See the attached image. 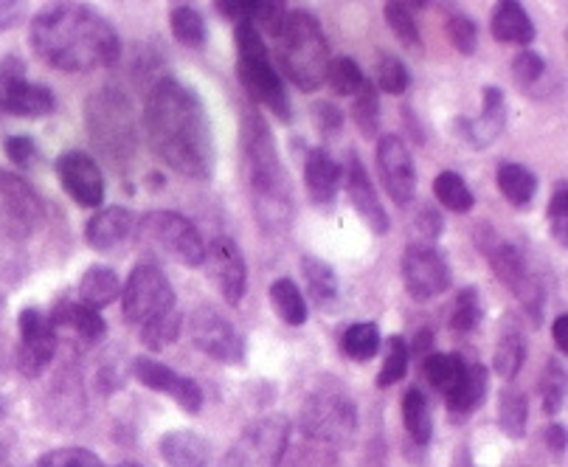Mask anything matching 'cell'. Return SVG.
<instances>
[{
  "label": "cell",
  "instance_id": "obj_34",
  "mask_svg": "<svg viewBox=\"0 0 568 467\" xmlns=\"http://www.w3.org/2000/svg\"><path fill=\"white\" fill-rule=\"evenodd\" d=\"M423 375L428 377V383L434 388H439L442 395H448L459 386V380L465 377L467 364L459 358V355H450V353H430L428 358L423 361Z\"/></svg>",
  "mask_w": 568,
  "mask_h": 467
},
{
  "label": "cell",
  "instance_id": "obj_45",
  "mask_svg": "<svg viewBox=\"0 0 568 467\" xmlns=\"http://www.w3.org/2000/svg\"><path fill=\"white\" fill-rule=\"evenodd\" d=\"M181 327H183L181 309H172V313H166L164 318H158V322L141 327V344H144L146 349H152V353H158V349L170 346L172 341L181 335Z\"/></svg>",
  "mask_w": 568,
  "mask_h": 467
},
{
  "label": "cell",
  "instance_id": "obj_5",
  "mask_svg": "<svg viewBox=\"0 0 568 467\" xmlns=\"http://www.w3.org/2000/svg\"><path fill=\"white\" fill-rule=\"evenodd\" d=\"M91 139L102 146L110 161H121L135 150V113L124 93L102 91L88 99Z\"/></svg>",
  "mask_w": 568,
  "mask_h": 467
},
{
  "label": "cell",
  "instance_id": "obj_40",
  "mask_svg": "<svg viewBox=\"0 0 568 467\" xmlns=\"http://www.w3.org/2000/svg\"><path fill=\"white\" fill-rule=\"evenodd\" d=\"M329 88H333L338 97H357L363 85H366V73L361 71L352 57H338V60H329L327 68V80Z\"/></svg>",
  "mask_w": 568,
  "mask_h": 467
},
{
  "label": "cell",
  "instance_id": "obj_12",
  "mask_svg": "<svg viewBox=\"0 0 568 467\" xmlns=\"http://www.w3.org/2000/svg\"><path fill=\"white\" fill-rule=\"evenodd\" d=\"M189 338L200 353L220 364L236 366L245 361V338L240 329L214 307H197L189 316Z\"/></svg>",
  "mask_w": 568,
  "mask_h": 467
},
{
  "label": "cell",
  "instance_id": "obj_17",
  "mask_svg": "<svg viewBox=\"0 0 568 467\" xmlns=\"http://www.w3.org/2000/svg\"><path fill=\"white\" fill-rule=\"evenodd\" d=\"M377 172H381L383 189L397 206H408L417 194V166H414L412 150L397 135H383L377 141Z\"/></svg>",
  "mask_w": 568,
  "mask_h": 467
},
{
  "label": "cell",
  "instance_id": "obj_21",
  "mask_svg": "<svg viewBox=\"0 0 568 467\" xmlns=\"http://www.w3.org/2000/svg\"><path fill=\"white\" fill-rule=\"evenodd\" d=\"M344 183L346 194H349L352 206L361 214V220L372 229V234L383 237L392 229V220H388L386 209H383L381 197L375 192V183H372L369 172L361 164L357 155H349V166H344Z\"/></svg>",
  "mask_w": 568,
  "mask_h": 467
},
{
  "label": "cell",
  "instance_id": "obj_9",
  "mask_svg": "<svg viewBox=\"0 0 568 467\" xmlns=\"http://www.w3.org/2000/svg\"><path fill=\"white\" fill-rule=\"evenodd\" d=\"M355 403L341 388H321L304 403L302 428L313 443L346 445L355 434Z\"/></svg>",
  "mask_w": 568,
  "mask_h": 467
},
{
  "label": "cell",
  "instance_id": "obj_57",
  "mask_svg": "<svg viewBox=\"0 0 568 467\" xmlns=\"http://www.w3.org/2000/svg\"><path fill=\"white\" fill-rule=\"evenodd\" d=\"M408 353H412V358H417L419 364H423V361L428 358L430 353H436V349H434V329H419L417 338H414V344L408 346Z\"/></svg>",
  "mask_w": 568,
  "mask_h": 467
},
{
  "label": "cell",
  "instance_id": "obj_27",
  "mask_svg": "<svg viewBox=\"0 0 568 467\" xmlns=\"http://www.w3.org/2000/svg\"><path fill=\"white\" fill-rule=\"evenodd\" d=\"M487 386H490V372L484 364H470L465 369V377L459 380V386L454 392H448V412L456 423H462L465 417H470L478 406L487 397Z\"/></svg>",
  "mask_w": 568,
  "mask_h": 467
},
{
  "label": "cell",
  "instance_id": "obj_8",
  "mask_svg": "<svg viewBox=\"0 0 568 467\" xmlns=\"http://www.w3.org/2000/svg\"><path fill=\"white\" fill-rule=\"evenodd\" d=\"M291 448V419L262 417L240 434L225 454L223 467H278Z\"/></svg>",
  "mask_w": 568,
  "mask_h": 467
},
{
  "label": "cell",
  "instance_id": "obj_48",
  "mask_svg": "<svg viewBox=\"0 0 568 467\" xmlns=\"http://www.w3.org/2000/svg\"><path fill=\"white\" fill-rule=\"evenodd\" d=\"M383 14H386V23L392 26L394 34L399 37V43L419 45L417 20H414L412 7H408V3H399V0H392V3H386V7H383Z\"/></svg>",
  "mask_w": 568,
  "mask_h": 467
},
{
  "label": "cell",
  "instance_id": "obj_54",
  "mask_svg": "<svg viewBox=\"0 0 568 467\" xmlns=\"http://www.w3.org/2000/svg\"><path fill=\"white\" fill-rule=\"evenodd\" d=\"M256 3H260V0H220L217 12H223V18L236 20V23H240V20L254 18Z\"/></svg>",
  "mask_w": 568,
  "mask_h": 467
},
{
  "label": "cell",
  "instance_id": "obj_49",
  "mask_svg": "<svg viewBox=\"0 0 568 467\" xmlns=\"http://www.w3.org/2000/svg\"><path fill=\"white\" fill-rule=\"evenodd\" d=\"M31 467H104L93 450L88 448H57L43 454Z\"/></svg>",
  "mask_w": 568,
  "mask_h": 467
},
{
  "label": "cell",
  "instance_id": "obj_46",
  "mask_svg": "<svg viewBox=\"0 0 568 467\" xmlns=\"http://www.w3.org/2000/svg\"><path fill=\"white\" fill-rule=\"evenodd\" d=\"M445 29H448L450 43L456 45V51H462L465 57L476 54L478 49V26L470 14L459 12V9H450L448 18H445Z\"/></svg>",
  "mask_w": 568,
  "mask_h": 467
},
{
  "label": "cell",
  "instance_id": "obj_51",
  "mask_svg": "<svg viewBox=\"0 0 568 467\" xmlns=\"http://www.w3.org/2000/svg\"><path fill=\"white\" fill-rule=\"evenodd\" d=\"M0 146H3L7 159L12 161L18 170H31V166L40 161V150H37V144L29 135H3Z\"/></svg>",
  "mask_w": 568,
  "mask_h": 467
},
{
  "label": "cell",
  "instance_id": "obj_38",
  "mask_svg": "<svg viewBox=\"0 0 568 467\" xmlns=\"http://www.w3.org/2000/svg\"><path fill=\"white\" fill-rule=\"evenodd\" d=\"M526 361V341L520 338L518 327H509L504 329L501 338L496 344V358H493V369L498 372L501 377L513 380L515 375L520 372Z\"/></svg>",
  "mask_w": 568,
  "mask_h": 467
},
{
  "label": "cell",
  "instance_id": "obj_43",
  "mask_svg": "<svg viewBox=\"0 0 568 467\" xmlns=\"http://www.w3.org/2000/svg\"><path fill=\"white\" fill-rule=\"evenodd\" d=\"M481 322V296L478 287H462L456 293L454 309H450V329L454 333H473Z\"/></svg>",
  "mask_w": 568,
  "mask_h": 467
},
{
  "label": "cell",
  "instance_id": "obj_25",
  "mask_svg": "<svg viewBox=\"0 0 568 467\" xmlns=\"http://www.w3.org/2000/svg\"><path fill=\"white\" fill-rule=\"evenodd\" d=\"M49 322L54 327L73 329L88 344H99L108 335V322L102 318V313L82 302H71V298H62V302H57V307H51Z\"/></svg>",
  "mask_w": 568,
  "mask_h": 467
},
{
  "label": "cell",
  "instance_id": "obj_7",
  "mask_svg": "<svg viewBox=\"0 0 568 467\" xmlns=\"http://www.w3.org/2000/svg\"><path fill=\"white\" fill-rule=\"evenodd\" d=\"M481 251L487 254V260H490L498 280L513 291V296L518 298L520 307L529 313V318H532L535 324H540V316H544L546 307V287L540 285V280L535 276L532 267H529L524 251L501 237H493V243H481Z\"/></svg>",
  "mask_w": 568,
  "mask_h": 467
},
{
  "label": "cell",
  "instance_id": "obj_50",
  "mask_svg": "<svg viewBox=\"0 0 568 467\" xmlns=\"http://www.w3.org/2000/svg\"><path fill=\"white\" fill-rule=\"evenodd\" d=\"M549 225L557 243L568 245V183L566 181L557 183L555 192H551Z\"/></svg>",
  "mask_w": 568,
  "mask_h": 467
},
{
  "label": "cell",
  "instance_id": "obj_31",
  "mask_svg": "<svg viewBox=\"0 0 568 467\" xmlns=\"http://www.w3.org/2000/svg\"><path fill=\"white\" fill-rule=\"evenodd\" d=\"M496 183L504 197H507V203H513L515 209L529 206L535 201V194H538V177H535L532 170H526L520 164H498Z\"/></svg>",
  "mask_w": 568,
  "mask_h": 467
},
{
  "label": "cell",
  "instance_id": "obj_28",
  "mask_svg": "<svg viewBox=\"0 0 568 467\" xmlns=\"http://www.w3.org/2000/svg\"><path fill=\"white\" fill-rule=\"evenodd\" d=\"M490 31L498 43H515V45H529L535 40V23L526 14V9L515 0H504L493 9Z\"/></svg>",
  "mask_w": 568,
  "mask_h": 467
},
{
  "label": "cell",
  "instance_id": "obj_18",
  "mask_svg": "<svg viewBox=\"0 0 568 467\" xmlns=\"http://www.w3.org/2000/svg\"><path fill=\"white\" fill-rule=\"evenodd\" d=\"M209 280L217 285L220 296L236 307L245 296V287H248V265H245V256H242L240 245L234 237H214L212 245H206V262Z\"/></svg>",
  "mask_w": 568,
  "mask_h": 467
},
{
  "label": "cell",
  "instance_id": "obj_55",
  "mask_svg": "<svg viewBox=\"0 0 568 467\" xmlns=\"http://www.w3.org/2000/svg\"><path fill=\"white\" fill-rule=\"evenodd\" d=\"M26 20V3L18 0H0V31L14 29Z\"/></svg>",
  "mask_w": 568,
  "mask_h": 467
},
{
  "label": "cell",
  "instance_id": "obj_61",
  "mask_svg": "<svg viewBox=\"0 0 568 467\" xmlns=\"http://www.w3.org/2000/svg\"><path fill=\"white\" fill-rule=\"evenodd\" d=\"M0 414H3V400H0Z\"/></svg>",
  "mask_w": 568,
  "mask_h": 467
},
{
  "label": "cell",
  "instance_id": "obj_32",
  "mask_svg": "<svg viewBox=\"0 0 568 467\" xmlns=\"http://www.w3.org/2000/svg\"><path fill=\"white\" fill-rule=\"evenodd\" d=\"M267 296H271L273 313L287 327H302L307 322V304H304L302 291H298V285L293 280H287V276L276 280L271 285V291H267Z\"/></svg>",
  "mask_w": 568,
  "mask_h": 467
},
{
  "label": "cell",
  "instance_id": "obj_56",
  "mask_svg": "<svg viewBox=\"0 0 568 467\" xmlns=\"http://www.w3.org/2000/svg\"><path fill=\"white\" fill-rule=\"evenodd\" d=\"M417 225H419V229H423L425 237L436 240V237H439V234H442V214L436 212L434 206H425L423 212H419Z\"/></svg>",
  "mask_w": 568,
  "mask_h": 467
},
{
  "label": "cell",
  "instance_id": "obj_35",
  "mask_svg": "<svg viewBox=\"0 0 568 467\" xmlns=\"http://www.w3.org/2000/svg\"><path fill=\"white\" fill-rule=\"evenodd\" d=\"M526 419H529V400L518 386H507L498 397V425L509 439H524Z\"/></svg>",
  "mask_w": 568,
  "mask_h": 467
},
{
  "label": "cell",
  "instance_id": "obj_11",
  "mask_svg": "<svg viewBox=\"0 0 568 467\" xmlns=\"http://www.w3.org/2000/svg\"><path fill=\"white\" fill-rule=\"evenodd\" d=\"M54 110V91L26 80L23 60L3 57V62H0V113L20 115V119H43Z\"/></svg>",
  "mask_w": 568,
  "mask_h": 467
},
{
  "label": "cell",
  "instance_id": "obj_23",
  "mask_svg": "<svg viewBox=\"0 0 568 467\" xmlns=\"http://www.w3.org/2000/svg\"><path fill=\"white\" fill-rule=\"evenodd\" d=\"M135 223H139V217L124 206L99 209L85 223V240L93 251H110L133 234Z\"/></svg>",
  "mask_w": 568,
  "mask_h": 467
},
{
  "label": "cell",
  "instance_id": "obj_26",
  "mask_svg": "<svg viewBox=\"0 0 568 467\" xmlns=\"http://www.w3.org/2000/svg\"><path fill=\"white\" fill-rule=\"evenodd\" d=\"M158 450L170 467H209L212 448L194 432H170L161 437Z\"/></svg>",
  "mask_w": 568,
  "mask_h": 467
},
{
  "label": "cell",
  "instance_id": "obj_47",
  "mask_svg": "<svg viewBox=\"0 0 568 467\" xmlns=\"http://www.w3.org/2000/svg\"><path fill=\"white\" fill-rule=\"evenodd\" d=\"M412 85V73L405 68V62L399 57L386 54L381 62H377V88L388 97H403Z\"/></svg>",
  "mask_w": 568,
  "mask_h": 467
},
{
  "label": "cell",
  "instance_id": "obj_10",
  "mask_svg": "<svg viewBox=\"0 0 568 467\" xmlns=\"http://www.w3.org/2000/svg\"><path fill=\"white\" fill-rule=\"evenodd\" d=\"M45 223L40 194L14 172L0 170V237L29 240Z\"/></svg>",
  "mask_w": 568,
  "mask_h": 467
},
{
  "label": "cell",
  "instance_id": "obj_30",
  "mask_svg": "<svg viewBox=\"0 0 568 467\" xmlns=\"http://www.w3.org/2000/svg\"><path fill=\"white\" fill-rule=\"evenodd\" d=\"M119 296H121V280L113 267L93 265L88 267L85 274H82V280H79V298H82V304H88V307L93 309L110 307Z\"/></svg>",
  "mask_w": 568,
  "mask_h": 467
},
{
  "label": "cell",
  "instance_id": "obj_39",
  "mask_svg": "<svg viewBox=\"0 0 568 467\" xmlns=\"http://www.w3.org/2000/svg\"><path fill=\"white\" fill-rule=\"evenodd\" d=\"M170 26L178 43L189 45V49H197V45L206 43V20H203V14L197 9L189 7V3H181V7L172 9Z\"/></svg>",
  "mask_w": 568,
  "mask_h": 467
},
{
  "label": "cell",
  "instance_id": "obj_42",
  "mask_svg": "<svg viewBox=\"0 0 568 467\" xmlns=\"http://www.w3.org/2000/svg\"><path fill=\"white\" fill-rule=\"evenodd\" d=\"M352 115H355V124L366 139H375L377 128H381V97H377V88L366 80V85L357 91L355 108H352Z\"/></svg>",
  "mask_w": 568,
  "mask_h": 467
},
{
  "label": "cell",
  "instance_id": "obj_33",
  "mask_svg": "<svg viewBox=\"0 0 568 467\" xmlns=\"http://www.w3.org/2000/svg\"><path fill=\"white\" fill-rule=\"evenodd\" d=\"M403 423L417 445H428L434 437V417H430L428 397L419 388H408L403 395Z\"/></svg>",
  "mask_w": 568,
  "mask_h": 467
},
{
  "label": "cell",
  "instance_id": "obj_60",
  "mask_svg": "<svg viewBox=\"0 0 568 467\" xmlns=\"http://www.w3.org/2000/svg\"><path fill=\"white\" fill-rule=\"evenodd\" d=\"M115 467H141V465H135V461H121V465H115Z\"/></svg>",
  "mask_w": 568,
  "mask_h": 467
},
{
  "label": "cell",
  "instance_id": "obj_4",
  "mask_svg": "<svg viewBox=\"0 0 568 467\" xmlns=\"http://www.w3.org/2000/svg\"><path fill=\"white\" fill-rule=\"evenodd\" d=\"M282 73L298 91L313 93L324 85L329 68V45L318 18L307 9H287L282 26L273 34Z\"/></svg>",
  "mask_w": 568,
  "mask_h": 467
},
{
  "label": "cell",
  "instance_id": "obj_2",
  "mask_svg": "<svg viewBox=\"0 0 568 467\" xmlns=\"http://www.w3.org/2000/svg\"><path fill=\"white\" fill-rule=\"evenodd\" d=\"M31 49L40 60L65 73L110 68L121 54L119 31L82 3H54L34 14Z\"/></svg>",
  "mask_w": 568,
  "mask_h": 467
},
{
  "label": "cell",
  "instance_id": "obj_58",
  "mask_svg": "<svg viewBox=\"0 0 568 467\" xmlns=\"http://www.w3.org/2000/svg\"><path fill=\"white\" fill-rule=\"evenodd\" d=\"M544 439H546V445L555 450V454H562V450H566L568 437H566V428H562L560 423H551L549 428L544 432Z\"/></svg>",
  "mask_w": 568,
  "mask_h": 467
},
{
  "label": "cell",
  "instance_id": "obj_53",
  "mask_svg": "<svg viewBox=\"0 0 568 467\" xmlns=\"http://www.w3.org/2000/svg\"><path fill=\"white\" fill-rule=\"evenodd\" d=\"M310 115H313V124L318 128V133L324 139H333V135L341 133L344 128V110L338 108L335 102H327V99H321L310 108Z\"/></svg>",
  "mask_w": 568,
  "mask_h": 467
},
{
  "label": "cell",
  "instance_id": "obj_13",
  "mask_svg": "<svg viewBox=\"0 0 568 467\" xmlns=\"http://www.w3.org/2000/svg\"><path fill=\"white\" fill-rule=\"evenodd\" d=\"M399 267H403L405 291H408L412 298H417V302H430V298L442 296V293L454 285L450 265L434 245L412 243L403 251Z\"/></svg>",
  "mask_w": 568,
  "mask_h": 467
},
{
  "label": "cell",
  "instance_id": "obj_22",
  "mask_svg": "<svg viewBox=\"0 0 568 467\" xmlns=\"http://www.w3.org/2000/svg\"><path fill=\"white\" fill-rule=\"evenodd\" d=\"M507 128V102H504L501 88H484V110L478 119H456L454 130L473 146V150H487Z\"/></svg>",
  "mask_w": 568,
  "mask_h": 467
},
{
  "label": "cell",
  "instance_id": "obj_19",
  "mask_svg": "<svg viewBox=\"0 0 568 467\" xmlns=\"http://www.w3.org/2000/svg\"><path fill=\"white\" fill-rule=\"evenodd\" d=\"M57 177L77 206L99 209L104 201V175L88 152L68 150L57 159Z\"/></svg>",
  "mask_w": 568,
  "mask_h": 467
},
{
  "label": "cell",
  "instance_id": "obj_1",
  "mask_svg": "<svg viewBox=\"0 0 568 467\" xmlns=\"http://www.w3.org/2000/svg\"><path fill=\"white\" fill-rule=\"evenodd\" d=\"M144 130L152 152L172 172L206 181L214 172V133L197 93L175 77L158 80L144 104Z\"/></svg>",
  "mask_w": 568,
  "mask_h": 467
},
{
  "label": "cell",
  "instance_id": "obj_14",
  "mask_svg": "<svg viewBox=\"0 0 568 467\" xmlns=\"http://www.w3.org/2000/svg\"><path fill=\"white\" fill-rule=\"evenodd\" d=\"M141 229L155 240L161 248L189 267H200L206 262V240L200 237L192 220L178 212H152L141 220Z\"/></svg>",
  "mask_w": 568,
  "mask_h": 467
},
{
  "label": "cell",
  "instance_id": "obj_16",
  "mask_svg": "<svg viewBox=\"0 0 568 467\" xmlns=\"http://www.w3.org/2000/svg\"><path fill=\"white\" fill-rule=\"evenodd\" d=\"M20 344H18V369L26 377L43 375L45 366L57 355V333L54 324L49 322V313L37 307L20 309L18 316Z\"/></svg>",
  "mask_w": 568,
  "mask_h": 467
},
{
  "label": "cell",
  "instance_id": "obj_15",
  "mask_svg": "<svg viewBox=\"0 0 568 467\" xmlns=\"http://www.w3.org/2000/svg\"><path fill=\"white\" fill-rule=\"evenodd\" d=\"M236 73H240V82L248 93L251 102L265 104L278 122L291 124L293 122V104L287 97V88L282 82V73L273 68L271 54L262 57H240L236 62Z\"/></svg>",
  "mask_w": 568,
  "mask_h": 467
},
{
  "label": "cell",
  "instance_id": "obj_29",
  "mask_svg": "<svg viewBox=\"0 0 568 467\" xmlns=\"http://www.w3.org/2000/svg\"><path fill=\"white\" fill-rule=\"evenodd\" d=\"M302 274L304 285H307L310 298L318 304L321 309H333L341 298V282L338 274L324 260H315V256H304L302 260Z\"/></svg>",
  "mask_w": 568,
  "mask_h": 467
},
{
  "label": "cell",
  "instance_id": "obj_37",
  "mask_svg": "<svg viewBox=\"0 0 568 467\" xmlns=\"http://www.w3.org/2000/svg\"><path fill=\"white\" fill-rule=\"evenodd\" d=\"M434 194L442 206L450 209V212H456V214H467L473 206H476V194L470 192V186H467L465 177L454 170H445L436 175Z\"/></svg>",
  "mask_w": 568,
  "mask_h": 467
},
{
  "label": "cell",
  "instance_id": "obj_20",
  "mask_svg": "<svg viewBox=\"0 0 568 467\" xmlns=\"http://www.w3.org/2000/svg\"><path fill=\"white\" fill-rule=\"evenodd\" d=\"M133 377L141 386L152 388V392L170 395L186 414H197L200 408H203V388H200L192 377L178 375L172 366L161 364V361L139 355V358L133 361Z\"/></svg>",
  "mask_w": 568,
  "mask_h": 467
},
{
  "label": "cell",
  "instance_id": "obj_59",
  "mask_svg": "<svg viewBox=\"0 0 568 467\" xmlns=\"http://www.w3.org/2000/svg\"><path fill=\"white\" fill-rule=\"evenodd\" d=\"M551 335H555V344L560 353H568V316H557L551 324Z\"/></svg>",
  "mask_w": 568,
  "mask_h": 467
},
{
  "label": "cell",
  "instance_id": "obj_44",
  "mask_svg": "<svg viewBox=\"0 0 568 467\" xmlns=\"http://www.w3.org/2000/svg\"><path fill=\"white\" fill-rule=\"evenodd\" d=\"M540 397H544V412L549 417H557L566 403V369L557 358H551L540 375Z\"/></svg>",
  "mask_w": 568,
  "mask_h": 467
},
{
  "label": "cell",
  "instance_id": "obj_24",
  "mask_svg": "<svg viewBox=\"0 0 568 467\" xmlns=\"http://www.w3.org/2000/svg\"><path fill=\"white\" fill-rule=\"evenodd\" d=\"M304 183H307L313 203L327 206V203L335 201V194L344 183V166L327 150L315 146V150L307 152V161H304Z\"/></svg>",
  "mask_w": 568,
  "mask_h": 467
},
{
  "label": "cell",
  "instance_id": "obj_36",
  "mask_svg": "<svg viewBox=\"0 0 568 467\" xmlns=\"http://www.w3.org/2000/svg\"><path fill=\"white\" fill-rule=\"evenodd\" d=\"M381 329L375 322H357L352 327H346L344 338H341V349H344L346 358L357 361V364H366V361L375 358L381 353Z\"/></svg>",
  "mask_w": 568,
  "mask_h": 467
},
{
  "label": "cell",
  "instance_id": "obj_3",
  "mask_svg": "<svg viewBox=\"0 0 568 467\" xmlns=\"http://www.w3.org/2000/svg\"><path fill=\"white\" fill-rule=\"evenodd\" d=\"M245 172L251 206L267 234H284L293 223V186L276 152L271 128L256 110L245 115Z\"/></svg>",
  "mask_w": 568,
  "mask_h": 467
},
{
  "label": "cell",
  "instance_id": "obj_6",
  "mask_svg": "<svg viewBox=\"0 0 568 467\" xmlns=\"http://www.w3.org/2000/svg\"><path fill=\"white\" fill-rule=\"evenodd\" d=\"M172 309H178V302L164 271L152 265V262L135 265L128 282L121 285V313H124V322L135 324L141 329L146 324L158 322V318H164Z\"/></svg>",
  "mask_w": 568,
  "mask_h": 467
},
{
  "label": "cell",
  "instance_id": "obj_52",
  "mask_svg": "<svg viewBox=\"0 0 568 467\" xmlns=\"http://www.w3.org/2000/svg\"><path fill=\"white\" fill-rule=\"evenodd\" d=\"M546 73V60L535 51H520L513 60V77L520 88H532L544 80Z\"/></svg>",
  "mask_w": 568,
  "mask_h": 467
},
{
  "label": "cell",
  "instance_id": "obj_41",
  "mask_svg": "<svg viewBox=\"0 0 568 467\" xmlns=\"http://www.w3.org/2000/svg\"><path fill=\"white\" fill-rule=\"evenodd\" d=\"M408 364H412V353H408V341L403 335H392L386 341V361H383V369L377 375V386L388 388L394 383L403 380L408 375Z\"/></svg>",
  "mask_w": 568,
  "mask_h": 467
}]
</instances>
